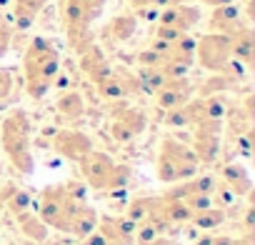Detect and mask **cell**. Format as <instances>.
<instances>
[{"label": "cell", "instance_id": "cell-1", "mask_svg": "<svg viewBox=\"0 0 255 245\" xmlns=\"http://www.w3.org/2000/svg\"><path fill=\"white\" fill-rule=\"evenodd\" d=\"M23 75L25 93L33 100H43L55 85L60 75V53L50 38L35 35L23 55Z\"/></svg>", "mask_w": 255, "mask_h": 245}, {"label": "cell", "instance_id": "cell-2", "mask_svg": "<svg viewBox=\"0 0 255 245\" xmlns=\"http://www.w3.org/2000/svg\"><path fill=\"white\" fill-rule=\"evenodd\" d=\"M0 145H3L10 165L20 175H30L35 170L33 120L23 108H15L3 118V122H0Z\"/></svg>", "mask_w": 255, "mask_h": 245}, {"label": "cell", "instance_id": "cell-3", "mask_svg": "<svg viewBox=\"0 0 255 245\" xmlns=\"http://www.w3.org/2000/svg\"><path fill=\"white\" fill-rule=\"evenodd\" d=\"M80 205H85V185L70 180V183L50 185L40 193L38 215L48 228H58L68 233V225Z\"/></svg>", "mask_w": 255, "mask_h": 245}, {"label": "cell", "instance_id": "cell-4", "mask_svg": "<svg viewBox=\"0 0 255 245\" xmlns=\"http://www.w3.org/2000/svg\"><path fill=\"white\" fill-rule=\"evenodd\" d=\"M108 0H65L63 5V25L68 33L70 48L80 55L88 45L95 43L93 23L103 15Z\"/></svg>", "mask_w": 255, "mask_h": 245}, {"label": "cell", "instance_id": "cell-5", "mask_svg": "<svg viewBox=\"0 0 255 245\" xmlns=\"http://www.w3.org/2000/svg\"><path fill=\"white\" fill-rule=\"evenodd\" d=\"M200 160L193 153L190 145H185L178 138H163L160 153L155 160V175L160 183H183L193 175H198Z\"/></svg>", "mask_w": 255, "mask_h": 245}, {"label": "cell", "instance_id": "cell-6", "mask_svg": "<svg viewBox=\"0 0 255 245\" xmlns=\"http://www.w3.org/2000/svg\"><path fill=\"white\" fill-rule=\"evenodd\" d=\"M80 163V173L83 178L88 180L90 188L95 190H123L133 178V170L123 165V163H115L108 153H100V150H90Z\"/></svg>", "mask_w": 255, "mask_h": 245}, {"label": "cell", "instance_id": "cell-7", "mask_svg": "<svg viewBox=\"0 0 255 245\" xmlns=\"http://www.w3.org/2000/svg\"><path fill=\"white\" fill-rule=\"evenodd\" d=\"M195 60L215 73V75H228V78H240L245 73V68L240 63L233 60L230 53V38L220 35V33H208L200 40H195Z\"/></svg>", "mask_w": 255, "mask_h": 245}, {"label": "cell", "instance_id": "cell-8", "mask_svg": "<svg viewBox=\"0 0 255 245\" xmlns=\"http://www.w3.org/2000/svg\"><path fill=\"white\" fill-rule=\"evenodd\" d=\"M148 125V118L143 110L130 108V105H118L113 110V122H110V135L115 143H128L138 138Z\"/></svg>", "mask_w": 255, "mask_h": 245}, {"label": "cell", "instance_id": "cell-9", "mask_svg": "<svg viewBox=\"0 0 255 245\" xmlns=\"http://www.w3.org/2000/svg\"><path fill=\"white\" fill-rule=\"evenodd\" d=\"M220 128L223 122H215V120H208V122H198L193 125V153L198 155L200 165H210L218 160L220 155Z\"/></svg>", "mask_w": 255, "mask_h": 245}, {"label": "cell", "instance_id": "cell-10", "mask_svg": "<svg viewBox=\"0 0 255 245\" xmlns=\"http://www.w3.org/2000/svg\"><path fill=\"white\" fill-rule=\"evenodd\" d=\"M200 23V10L190 3H175L163 10H158V25L168 28L178 35H188Z\"/></svg>", "mask_w": 255, "mask_h": 245}, {"label": "cell", "instance_id": "cell-11", "mask_svg": "<svg viewBox=\"0 0 255 245\" xmlns=\"http://www.w3.org/2000/svg\"><path fill=\"white\" fill-rule=\"evenodd\" d=\"M53 150L60 153L63 158L78 163V160H83L93 150V140L85 133H80V130L65 128V130H55V135H53Z\"/></svg>", "mask_w": 255, "mask_h": 245}, {"label": "cell", "instance_id": "cell-12", "mask_svg": "<svg viewBox=\"0 0 255 245\" xmlns=\"http://www.w3.org/2000/svg\"><path fill=\"white\" fill-rule=\"evenodd\" d=\"M193 83L188 78H170L160 90H155V103L163 108V110H175L180 105H185L188 100H193Z\"/></svg>", "mask_w": 255, "mask_h": 245}, {"label": "cell", "instance_id": "cell-13", "mask_svg": "<svg viewBox=\"0 0 255 245\" xmlns=\"http://www.w3.org/2000/svg\"><path fill=\"white\" fill-rule=\"evenodd\" d=\"M208 25H210L213 33L233 35V33H238L240 28H245V25H250V23H248V15H243V10H240L238 3H228V5H218V8L213 10Z\"/></svg>", "mask_w": 255, "mask_h": 245}, {"label": "cell", "instance_id": "cell-14", "mask_svg": "<svg viewBox=\"0 0 255 245\" xmlns=\"http://www.w3.org/2000/svg\"><path fill=\"white\" fill-rule=\"evenodd\" d=\"M95 230L103 233V238L110 245H133L135 243V223H130L128 218H100Z\"/></svg>", "mask_w": 255, "mask_h": 245}, {"label": "cell", "instance_id": "cell-15", "mask_svg": "<svg viewBox=\"0 0 255 245\" xmlns=\"http://www.w3.org/2000/svg\"><path fill=\"white\" fill-rule=\"evenodd\" d=\"M80 68H83V73L98 85V83H103L110 73H113V65L108 63V58L103 55V50L93 43V45H88L83 53H80Z\"/></svg>", "mask_w": 255, "mask_h": 245}, {"label": "cell", "instance_id": "cell-16", "mask_svg": "<svg viewBox=\"0 0 255 245\" xmlns=\"http://www.w3.org/2000/svg\"><path fill=\"white\" fill-rule=\"evenodd\" d=\"M218 180L235 195V198H245L250 195V188H253V180L248 175V170L240 165V163H225L218 173Z\"/></svg>", "mask_w": 255, "mask_h": 245}, {"label": "cell", "instance_id": "cell-17", "mask_svg": "<svg viewBox=\"0 0 255 245\" xmlns=\"http://www.w3.org/2000/svg\"><path fill=\"white\" fill-rule=\"evenodd\" d=\"M48 0H13V15H10V23L15 28V33H23L28 30L35 18L45 10Z\"/></svg>", "mask_w": 255, "mask_h": 245}, {"label": "cell", "instance_id": "cell-18", "mask_svg": "<svg viewBox=\"0 0 255 245\" xmlns=\"http://www.w3.org/2000/svg\"><path fill=\"white\" fill-rule=\"evenodd\" d=\"M135 30H138V18H135V15H128V13H120V15H115V18L103 28V35H105V40L120 45V43L130 40V38L135 35Z\"/></svg>", "mask_w": 255, "mask_h": 245}, {"label": "cell", "instance_id": "cell-19", "mask_svg": "<svg viewBox=\"0 0 255 245\" xmlns=\"http://www.w3.org/2000/svg\"><path fill=\"white\" fill-rule=\"evenodd\" d=\"M230 38V53H233V60L240 63L245 70L253 65V30L250 25L240 28L238 33L228 35Z\"/></svg>", "mask_w": 255, "mask_h": 245}, {"label": "cell", "instance_id": "cell-20", "mask_svg": "<svg viewBox=\"0 0 255 245\" xmlns=\"http://www.w3.org/2000/svg\"><path fill=\"white\" fill-rule=\"evenodd\" d=\"M98 220H100L98 210L85 203V205H80L78 213L73 215V220H70V225H68V233H73L75 238H85V235H90V233L98 228Z\"/></svg>", "mask_w": 255, "mask_h": 245}, {"label": "cell", "instance_id": "cell-21", "mask_svg": "<svg viewBox=\"0 0 255 245\" xmlns=\"http://www.w3.org/2000/svg\"><path fill=\"white\" fill-rule=\"evenodd\" d=\"M158 205H160V198H155V195H140V198H135V200L130 203L125 218L130 220V223H135V225H140V223H145L150 215H155Z\"/></svg>", "mask_w": 255, "mask_h": 245}, {"label": "cell", "instance_id": "cell-22", "mask_svg": "<svg viewBox=\"0 0 255 245\" xmlns=\"http://www.w3.org/2000/svg\"><path fill=\"white\" fill-rule=\"evenodd\" d=\"M18 225H20V233L35 243H43L48 238V225L40 220V215H35V210H25L20 215H15Z\"/></svg>", "mask_w": 255, "mask_h": 245}, {"label": "cell", "instance_id": "cell-23", "mask_svg": "<svg viewBox=\"0 0 255 245\" xmlns=\"http://www.w3.org/2000/svg\"><path fill=\"white\" fill-rule=\"evenodd\" d=\"M55 108H58V113H60L63 118H68V120H80V118L85 115V100H83V95H80L78 90L63 93V95L55 100Z\"/></svg>", "mask_w": 255, "mask_h": 245}, {"label": "cell", "instance_id": "cell-24", "mask_svg": "<svg viewBox=\"0 0 255 245\" xmlns=\"http://www.w3.org/2000/svg\"><path fill=\"white\" fill-rule=\"evenodd\" d=\"M0 195H3V205L13 215H20V213L30 210V205H33L30 193L23 190V188H0Z\"/></svg>", "mask_w": 255, "mask_h": 245}, {"label": "cell", "instance_id": "cell-25", "mask_svg": "<svg viewBox=\"0 0 255 245\" xmlns=\"http://www.w3.org/2000/svg\"><path fill=\"white\" fill-rule=\"evenodd\" d=\"M228 220V210L225 208H208V210H200V213H193L190 215V223L200 230H215L220 228L223 223Z\"/></svg>", "mask_w": 255, "mask_h": 245}, {"label": "cell", "instance_id": "cell-26", "mask_svg": "<svg viewBox=\"0 0 255 245\" xmlns=\"http://www.w3.org/2000/svg\"><path fill=\"white\" fill-rule=\"evenodd\" d=\"M13 40H15V28H13L8 15L0 13V58L13 48Z\"/></svg>", "mask_w": 255, "mask_h": 245}, {"label": "cell", "instance_id": "cell-27", "mask_svg": "<svg viewBox=\"0 0 255 245\" xmlns=\"http://www.w3.org/2000/svg\"><path fill=\"white\" fill-rule=\"evenodd\" d=\"M10 93H13V75L8 70H0V103L10 98Z\"/></svg>", "mask_w": 255, "mask_h": 245}, {"label": "cell", "instance_id": "cell-28", "mask_svg": "<svg viewBox=\"0 0 255 245\" xmlns=\"http://www.w3.org/2000/svg\"><path fill=\"white\" fill-rule=\"evenodd\" d=\"M83 245H110V243L103 238V233L93 230L90 235H85V238H83Z\"/></svg>", "mask_w": 255, "mask_h": 245}, {"label": "cell", "instance_id": "cell-29", "mask_svg": "<svg viewBox=\"0 0 255 245\" xmlns=\"http://www.w3.org/2000/svg\"><path fill=\"white\" fill-rule=\"evenodd\" d=\"M203 3H208V5L218 8V5H228V3H235V0H203Z\"/></svg>", "mask_w": 255, "mask_h": 245}, {"label": "cell", "instance_id": "cell-30", "mask_svg": "<svg viewBox=\"0 0 255 245\" xmlns=\"http://www.w3.org/2000/svg\"><path fill=\"white\" fill-rule=\"evenodd\" d=\"M235 245H253V238L245 233L243 238H235Z\"/></svg>", "mask_w": 255, "mask_h": 245}]
</instances>
